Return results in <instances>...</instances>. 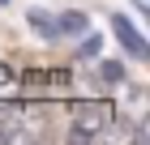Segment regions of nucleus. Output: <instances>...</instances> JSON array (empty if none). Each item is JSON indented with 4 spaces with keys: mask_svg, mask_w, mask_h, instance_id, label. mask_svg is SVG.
<instances>
[{
    "mask_svg": "<svg viewBox=\"0 0 150 145\" xmlns=\"http://www.w3.org/2000/svg\"><path fill=\"white\" fill-rule=\"evenodd\" d=\"M99 47H103V43H99V39L90 34V39H86V43L77 47V60H94V56H99Z\"/></svg>",
    "mask_w": 150,
    "mask_h": 145,
    "instance_id": "obj_6",
    "label": "nucleus"
},
{
    "mask_svg": "<svg viewBox=\"0 0 150 145\" xmlns=\"http://www.w3.org/2000/svg\"><path fill=\"white\" fill-rule=\"evenodd\" d=\"M112 30H116V39L125 43V51H129V56H137V60L146 56V39L133 30V22H129L125 13H112Z\"/></svg>",
    "mask_w": 150,
    "mask_h": 145,
    "instance_id": "obj_2",
    "label": "nucleus"
},
{
    "mask_svg": "<svg viewBox=\"0 0 150 145\" xmlns=\"http://www.w3.org/2000/svg\"><path fill=\"white\" fill-rule=\"evenodd\" d=\"M26 17H30V26H35L39 34H47V39H56V34H60V30H56V22H52V17H47L43 9H30Z\"/></svg>",
    "mask_w": 150,
    "mask_h": 145,
    "instance_id": "obj_4",
    "label": "nucleus"
},
{
    "mask_svg": "<svg viewBox=\"0 0 150 145\" xmlns=\"http://www.w3.org/2000/svg\"><path fill=\"white\" fill-rule=\"evenodd\" d=\"M56 30L60 34H86L90 30V17H86V13H64V17L56 22Z\"/></svg>",
    "mask_w": 150,
    "mask_h": 145,
    "instance_id": "obj_3",
    "label": "nucleus"
},
{
    "mask_svg": "<svg viewBox=\"0 0 150 145\" xmlns=\"http://www.w3.org/2000/svg\"><path fill=\"white\" fill-rule=\"evenodd\" d=\"M99 77L112 81V85H120V81H125V64H120V60H103V64H99Z\"/></svg>",
    "mask_w": 150,
    "mask_h": 145,
    "instance_id": "obj_5",
    "label": "nucleus"
},
{
    "mask_svg": "<svg viewBox=\"0 0 150 145\" xmlns=\"http://www.w3.org/2000/svg\"><path fill=\"white\" fill-rule=\"evenodd\" d=\"M112 107L107 102H77L73 107V124H69V141H94L107 128Z\"/></svg>",
    "mask_w": 150,
    "mask_h": 145,
    "instance_id": "obj_1",
    "label": "nucleus"
}]
</instances>
